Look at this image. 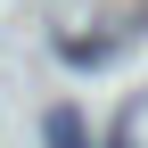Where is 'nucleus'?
Instances as JSON below:
<instances>
[{"mask_svg":"<svg viewBox=\"0 0 148 148\" xmlns=\"http://www.w3.org/2000/svg\"><path fill=\"white\" fill-rule=\"evenodd\" d=\"M41 148H90V132H82V107H49V123H41Z\"/></svg>","mask_w":148,"mask_h":148,"instance_id":"obj_1","label":"nucleus"},{"mask_svg":"<svg viewBox=\"0 0 148 148\" xmlns=\"http://www.w3.org/2000/svg\"><path fill=\"white\" fill-rule=\"evenodd\" d=\"M107 148H140V140H132V132H115V140H107Z\"/></svg>","mask_w":148,"mask_h":148,"instance_id":"obj_2","label":"nucleus"}]
</instances>
